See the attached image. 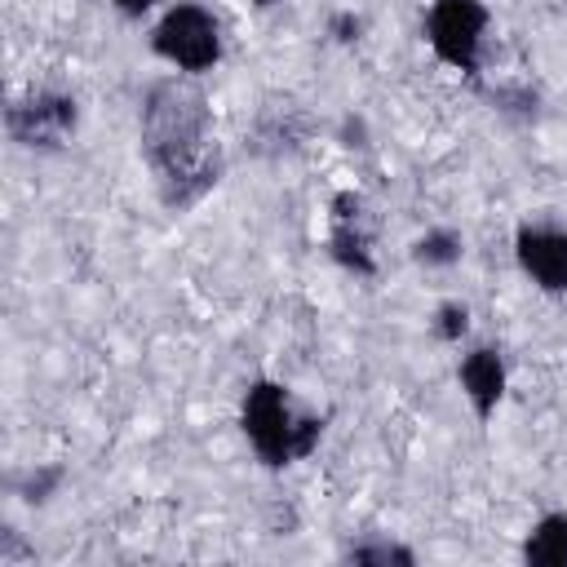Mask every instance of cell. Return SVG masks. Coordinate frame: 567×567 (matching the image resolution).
<instances>
[{
  "label": "cell",
  "instance_id": "cell-1",
  "mask_svg": "<svg viewBox=\"0 0 567 567\" xmlns=\"http://www.w3.org/2000/svg\"><path fill=\"white\" fill-rule=\"evenodd\" d=\"M142 159L159 182L168 208H190L217 186V155L208 151L204 93L177 80H159L142 97Z\"/></svg>",
  "mask_w": 567,
  "mask_h": 567
},
{
  "label": "cell",
  "instance_id": "cell-2",
  "mask_svg": "<svg viewBox=\"0 0 567 567\" xmlns=\"http://www.w3.org/2000/svg\"><path fill=\"white\" fill-rule=\"evenodd\" d=\"M239 430L252 443L257 461L270 470L306 461L323 439V421L297 412L288 385H279V381H252L248 385L244 408H239Z\"/></svg>",
  "mask_w": 567,
  "mask_h": 567
},
{
  "label": "cell",
  "instance_id": "cell-3",
  "mask_svg": "<svg viewBox=\"0 0 567 567\" xmlns=\"http://www.w3.org/2000/svg\"><path fill=\"white\" fill-rule=\"evenodd\" d=\"M151 49L186 75H204L221 62V22L204 4L182 0V4L164 9V18L155 22Z\"/></svg>",
  "mask_w": 567,
  "mask_h": 567
},
{
  "label": "cell",
  "instance_id": "cell-4",
  "mask_svg": "<svg viewBox=\"0 0 567 567\" xmlns=\"http://www.w3.org/2000/svg\"><path fill=\"white\" fill-rule=\"evenodd\" d=\"M483 31H487V4L483 0H434L425 13V40L439 62L452 71L474 75L478 53H483Z\"/></svg>",
  "mask_w": 567,
  "mask_h": 567
},
{
  "label": "cell",
  "instance_id": "cell-5",
  "mask_svg": "<svg viewBox=\"0 0 567 567\" xmlns=\"http://www.w3.org/2000/svg\"><path fill=\"white\" fill-rule=\"evenodd\" d=\"M75 97L40 89L31 97H18L4 111V128L18 146H58L66 133H75Z\"/></svg>",
  "mask_w": 567,
  "mask_h": 567
},
{
  "label": "cell",
  "instance_id": "cell-6",
  "mask_svg": "<svg viewBox=\"0 0 567 567\" xmlns=\"http://www.w3.org/2000/svg\"><path fill=\"white\" fill-rule=\"evenodd\" d=\"M518 270L549 297L567 292V230L549 221H523L514 235Z\"/></svg>",
  "mask_w": 567,
  "mask_h": 567
},
{
  "label": "cell",
  "instance_id": "cell-7",
  "mask_svg": "<svg viewBox=\"0 0 567 567\" xmlns=\"http://www.w3.org/2000/svg\"><path fill=\"white\" fill-rule=\"evenodd\" d=\"M363 199L354 190H341L332 199V235H328V252L337 266H346L350 275H377L368 235H363Z\"/></svg>",
  "mask_w": 567,
  "mask_h": 567
},
{
  "label": "cell",
  "instance_id": "cell-8",
  "mask_svg": "<svg viewBox=\"0 0 567 567\" xmlns=\"http://www.w3.org/2000/svg\"><path fill=\"white\" fill-rule=\"evenodd\" d=\"M456 381H461V390H465L474 416L487 421V416L496 412V403L505 399V359H501V350H492V346H474V350L461 359Z\"/></svg>",
  "mask_w": 567,
  "mask_h": 567
},
{
  "label": "cell",
  "instance_id": "cell-9",
  "mask_svg": "<svg viewBox=\"0 0 567 567\" xmlns=\"http://www.w3.org/2000/svg\"><path fill=\"white\" fill-rule=\"evenodd\" d=\"M527 567H567V514H540L523 536Z\"/></svg>",
  "mask_w": 567,
  "mask_h": 567
},
{
  "label": "cell",
  "instance_id": "cell-10",
  "mask_svg": "<svg viewBox=\"0 0 567 567\" xmlns=\"http://www.w3.org/2000/svg\"><path fill=\"white\" fill-rule=\"evenodd\" d=\"M461 252H465V244H461V235L447 230V226H434V230H425V235L412 244V261H421V266H456Z\"/></svg>",
  "mask_w": 567,
  "mask_h": 567
},
{
  "label": "cell",
  "instance_id": "cell-11",
  "mask_svg": "<svg viewBox=\"0 0 567 567\" xmlns=\"http://www.w3.org/2000/svg\"><path fill=\"white\" fill-rule=\"evenodd\" d=\"M346 558L350 563H363V567H412L416 563V554L408 549V545H394V540H359V545H350L346 549Z\"/></svg>",
  "mask_w": 567,
  "mask_h": 567
},
{
  "label": "cell",
  "instance_id": "cell-12",
  "mask_svg": "<svg viewBox=\"0 0 567 567\" xmlns=\"http://www.w3.org/2000/svg\"><path fill=\"white\" fill-rule=\"evenodd\" d=\"M430 332H434L439 341L456 346V341L470 332V310H465L461 301H443V306L434 310V319H430Z\"/></svg>",
  "mask_w": 567,
  "mask_h": 567
},
{
  "label": "cell",
  "instance_id": "cell-13",
  "mask_svg": "<svg viewBox=\"0 0 567 567\" xmlns=\"http://www.w3.org/2000/svg\"><path fill=\"white\" fill-rule=\"evenodd\" d=\"M62 483V470L49 465V470H31L27 483H22V501H49V492Z\"/></svg>",
  "mask_w": 567,
  "mask_h": 567
},
{
  "label": "cell",
  "instance_id": "cell-14",
  "mask_svg": "<svg viewBox=\"0 0 567 567\" xmlns=\"http://www.w3.org/2000/svg\"><path fill=\"white\" fill-rule=\"evenodd\" d=\"M328 31H332V40L354 44V40L363 35V18H359V13H350V9H346V13H332V18H328Z\"/></svg>",
  "mask_w": 567,
  "mask_h": 567
},
{
  "label": "cell",
  "instance_id": "cell-15",
  "mask_svg": "<svg viewBox=\"0 0 567 567\" xmlns=\"http://www.w3.org/2000/svg\"><path fill=\"white\" fill-rule=\"evenodd\" d=\"M159 0H115V9L124 13V18H142V13H151Z\"/></svg>",
  "mask_w": 567,
  "mask_h": 567
},
{
  "label": "cell",
  "instance_id": "cell-16",
  "mask_svg": "<svg viewBox=\"0 0 567 567\" xmlns=\"http://www.w3.org/2000/svg\"><path fill=\"white\" fill-rule=\"evenodd\" d=\"M248 4H257V9H270V4H275V0H248Z\"/></svg>",
  "mask_w": 567,
  "mask_h": 567
}]
</instances>
